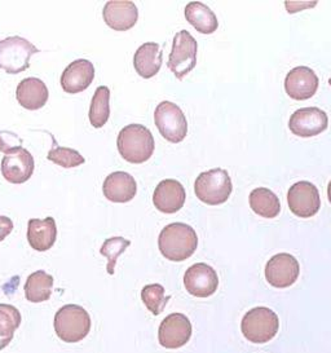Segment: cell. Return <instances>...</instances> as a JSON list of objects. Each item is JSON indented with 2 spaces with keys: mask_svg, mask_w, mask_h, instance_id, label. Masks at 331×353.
<instances>
[{
  "mask_svg": "<svg viewBox=\"0 0 331 353\" xmlns=\"http://www.w3.org/2000/svg\"><path fill=\"white\" fill-rule=\"evenodd\" d=\"M158 248L166 259L171 261L189 259L198 248L196 230L184 223L168 224L158 237Z\"/></svg>",
  "mask_w": 331,
  "mask_h": 353,
  "instance_id": "6da1fadb",
  "label": "cell"
},
{
  "mask_svg": "<svg viewBox=\"0 0 331 353\" xmlns=\"http://www.w3.org/2000/svg\"><path fill=\"white\" fill-rule=\"evenodd\" d=\"M117 146L119 154L127 162L140 165L153 156L154 137L144 125H128L121 130L117 139Z\"/></svg>",
  "mask_w": 331,
  "mask_h": 353,
  "instance_id": "7a4b0ae2",
  "label": "cell"
},
{
  "mask_svg": "<svg viewBox=\"0 0 331 353\" xmlns=\"http://www.w3.org/2000/svg\"><path fill=\"white\" fill-rule=\"evenodd\" d=\"M53 326L62 342L78 343L91 330V317L81 305L66 304L54 314Z\"/></svg>",
  "mask_w": 331,
  "mask_h": 353,
  "instance_id": "3957f363",
  "label": "cell"
},
{
  "mask_svg": "<svg viewBox=\"0 0 331 353\" xmlns=\"http://www.w3.org/2000/svg\"><path fill=\"white\" fill-rule=\"evenodd\" d=\"M241 330L248 342L257 344L268 343L279 332V316L267 307H255L243 316Z\"/></svg>",
  "mask_w": 331,
  "mask_h": 353,
  "instance_id": "277c9868",
  "label": "cell"
},
{
  "mask_svg": "<svg viewBox=\"0 0 331 353\" xmlns=\"http://www.w3.org/2000/svg\"><path fill=\"white\" fill-rule=\"evenodd\" d=\"M233 190L232 179L223 168H212L197 177L194 192L199 201L210 206L227 202Z\"/></svg>",
  "mask_w": 331,
  "mask_h": 353,
  "instance_id": "5b68a950",
  "label": "cell"
},
{
  "mask_svg": "<svg viewBox=\"0 0 331 353\" xmlns=\"http://www.w3.org/2000/svg\"><path fill=\"white\" fill-rule=\"evenodd\" d=\"M39 50L22 37H10L0 41V69L6 73L19 74L30 68L32 54Z\"/></svg>",
  "mask_w": 331,
  "mask_h": 353,
  "instance_id": "8992f818",
  "label": "cell"
},
{
  "mask_svg": "<svg viewBox=\"0 0 331 353\" xmlns=\"http://www.w3.org/2000/svg\"><path fill=\"white\" fill-rule=\"evenodd\" d=\"M198 44L188 30L177 32L172 43V50L167 66L177 79H184L197 65Z\"/></svg>",
  "mask_w": 331,
  "mask_h": 353,
  "instance_id": "52a82bcc",
  "label": "cell"
},
{
  "mask_svg": "<svg viewBox=\"0 0 331 353\" xmlns=\"http://www.w3.org/2000/svg\"><path fill=\"white\" fill-rule=\"evenodd\" d=\"M154 122L161 135L172 144L181 143L188 134V122L183 110L171 101H162L155 108Z\"/></svg>",
  "mask_w": 331,
  "mask_h": 353,
  "instance_id": "ba28073f",
  "label": "cell"
},
{
  "mask_svg": "<svg viewBox=\"0 0 331 353\" xmlns=\"http://www.w3.org/2000/svg\"><path fill=\"white\" fill-rule=\"evenodd\" d=\"M192 322L183 313H171L161 322L158 341L166 350H179L192 338Z\"/></svg>",
  "mask_w": 331,
  "mask_h": 353,
  "instance_id": "9c48e42d",
  "label": "cell"
},
{
  "mask_svg": "<svg viewBox=\"0 0 331 353\" xmlns=\"http://www.w3.org/2000/svg\"><path fill=\"white\" fill-rule=\"evenodd\" d=\"M288 203L294 215L307 219L314 216L321 208L319 189L310 181H299L290 188Z\"/></svg>",
  "mask_w": 331,
  "mask_h": 353,
  "instance_id": "30bf717a",
  "label": "cell"
},
{
  "mask_svg": "<svg viewBox=\"0 0 331 353\" xmlns=\"http://www.w3.org/2000/svg\"><path fill=\"white\" fill-rule=\"evenodd\" d=\"M299 261L286 252L274 255L265 265V279L276 289L290 288L299 279Z\"/></svg>",
  "mask_w": 331,
  "mask_h": 353,
  "instance_id": "8fae6325",
  "label": "cell"
},
{
  "mask_svg": "<svg viewBox=\"0 0 331 353\" xmlns=\"http://www.w3.org/2000/svg\"><path fill=\"white\" fill-rule=\"evenodd\" d=\"M34 168V157L22 146H16L1 159V174L12 184L26 183L32 176Z\"/></svg>",
  "mask_w": 331,
  "mask_h": 353,
  "instance_id": "7c38bea8",
  "label": "cell"
},
{
  "mask_svg": "<svg viewBox=\"0 0 331 353\" xmlns=\"http://www.w3.org/2000/svg\"><path fill=\"white\" fill-rule=\"evenodd\" d=\"M184 286L196 298H208L217 292L219 286L217 270L206 263L193 264L184 274Z\"/></svg>",
  "mask_w": 331,
  "mask_h": 353,
  "instance_id": "4fadbf2b",
  "label": "cell"
},
{
  "mask_svg": "<svg viewBox=\"0 0 331 353\" xmlns=\"http://www.w3.org/2000/svg\"><path fill=\"white\" fill-rule=\"evenodd\" d=\"M329 125L328 114L319 108H303L290 117V131L299 137L320 135Z\"/></svg>",
  "mask_w": 331,
  "mask_h": 353,
  "instance_id": "5bb4252c",
  "label": "cell"
},
{
  "mask_svg": "<svg viewBox=\"0 0 331 353\" xmlns=\"http://www.w3.org/2000/svg\"><path fill=\"white\" fill-rule=\"evenodd\" d=\"M103 16L106 25L113 30L127 32L139 20V11L134 1L110 0L103 7Z\"/></svg>",
  "mask_w": 331,
  "mask_h": 353,
  "instance_id": "9a60e30c",
  "label": "cell"
},
{
  "mask_svg": "<svg viewBox=\"0 0 331 353\" xmlns=\"http://www.w3.org/2000/svg\"><path fill=\"white\" fill-rule=\"evenodd\" d=\"M319 77L307 66H298L290 70L285 79V90L294 100H308L317 92Z\"/></svg>",
  "mask_w": 331,
  "mask_h": 353,
  "instance_id": "2e32d148",
  "label": "cell"
},
{
  "mask_svg": "<svg viewBox=\"0 0 331 353\" xmlns=\"http://www.w3.org/2000/svg\"><path fill=\"white\" fill-rule=\"evenodd\" d=\"M185 198V189L180 181L166 179L155 188L153 203L163 214H175L184 206Z\"/></svg>",
  "mask_w": 331,
  "mask_h": 353,
  "instance_id": "e0dca14e",
  "label": "cell"
},
{
  "mask_svg": "<svg viewBox=\"0 0 331 353\" xmlns=\"http://www.w3.org/2000/svg\"><path fill=\"white\" fill-rule=\"evenodd\" d=\"M94 78V66L86 59L72 61L61 75L62 90L68 94H81L86 91Z\"/></svg>",
  "mask_w": 331,
  "mask_h": 353,
  "instance_id": "ac0fdd59",
  "label": "cell"
},
{
  "mask_svg": "<svg viewBox=\"0 0 331 353\" xmlns=\"http://www.w3.org/2000/svg\"><path fill=\"white\" fill-rule=\"evenodd\" d=\"M103 196L110 202L126 203L134 199L137 193V183L132 175L124 171H117L105 179Z\"/></svg>",
  "mask_w": 331,
  "mask_h": 353,
  "instance_id": "d6986e66",
  "label": "cell"
},
{
  "mask_svg": "<svg viewBox=\"0 0 331 353\" xmlns=\"http://www.w3.org/2000/svg\"><path fill=\"white\" fill-rule=\"evenodd\" d=\"M50 92L46 83L38 78H26L21 81L16 90L19 104L28 110H38L47 104Z\"/></svg>",
  "mask_w": 331,
  "mask_h": 353,
  "instance_id": "ffe728a7",
  "label": "cell"
},
{
  "mask_svg": "<svg viewBox=\"0 0 331 353\" xmlns=\"http://www.w3.org/2000/svg\"><path fill=\"white\" fill-rule=\"evenodd\" d=\"M57 239L56 220L51 218L30 219L28 225V241L37 251H48Z\"/></svg>",
  "mask_w": 331,
  "mask_h": 353,
  "instance_id": "44dd1931",
  "label": "cell"
},
{
  "mask_svg": "<svg viewBox=\"0 0 331 353\" xmlns=\"http://www.w3.org/2000/svg\"><path fill=\"white\" fill-rule=\"evenodd\" d=\"M134 70L145 79L153 78L162 66V50L158 43H144L134 56Z\"/></svg>",
  "mask_w": 331,
  "mask_h": 353,
  "instance_id": "7402d4cb",
  "label": "cell"
},
{
  "mask_svg": "<svg viewBox=\"0 0 331 353\" xmlns=\"http://www.w3.org/2000/svg\"><path fill=\"white\" fill-rule=\"evenodd\" d=\"M185 19L201 34H212L219 26L215 13L201 1H192L186 6Z\"/></svg>",
  "mask_w": 331,
  "mask_h": 353,
  "instance_id": "603a6c76",
  "label": "cell"
},
{
  "mask_svg": "<svg viewBox=\"0 0 331 353\" xmlns=\"http://www.w3.org/2000/svg\"><path fill=\"white\" fill-rule=\"evenodd\" d=\"M250 208L261 218L273 219L281 211L279 199L267 188H258L250 193Z\"/></svg>",
  "mask_w": 331,
  "mask_h": 353,
  "instance_id": "cb8c5ba5",
  "label": "cell"
},
{
  "mask_svg": "<svg viewBox=\"0 0 331 353\" xmlns=\"http://www.w3.org/2000/svg\"><path fill=\"white\" fill-rule=\"evenodd\" d=\"M53 277L44 270L31 273L25 283V296L31 303L47 301L52 295Z\"/></svg>",
  "mask_w": 331,
  "mask_h": 353,
  "instance_id": "d4e9b609",
  "label": "cell"
},
{
  "mask_svg": "<svg viewBox=\"0 0 331 353\" xmlns=\"http://www.w3.org/2000/svg\"><path fill=\"white\" fill-rule=\"evenodd\" d=\"M90 122L94 128L106 125L110 117V90L106 85L96 88L90 106Z\"/></svg>",
  "mask_w": 331,
  "mask_h": 353,
  "instance_id": "484cf974",
  "label": "cell"
},
{
  "mask_svg": "<svg viewBox=\"0 0 331 353\" xmlns=\"http://www.w3.org/2000/svg\"><path fill=\"white\" fill-rule=\"evenodd\" d=\"M21 313L10 304H0V351L13 341L14 332L20 327Z\"/></svg>",
  "mask_w": 331,
  "mask_h": 353,
  "instance_id": "4316f807",
  "label": "cell"
},
{
  "mask_svg": "<svg viewBox=\"0 0 331 353\" xmlns=\"http://www.w3.org/2000/svg\"><path fill=\"white\" fill-rule=\"evenodd\" d=\"M170 299L171 296H166L165 288L159 283L146 285L141 290V301H144L145 307L154 316L165 311L166 304Z\"/></svg>",
  "mask_w": 331,
  "mask_h": 353,
  "instance_id": "83f0119b",
  "label": "cell"
},
{
  "mask_svg": "<svg viewBox=\"0 0 331 353\" xmlns=\"http://www.w3.org/2000/svg\"><path fill=\"white\" fill-rule=\"evenodd\" d=\"M131 245V241L123 239V237H112V239H106L103 242L101 249H100V254L103 255L108 259V265H106V272L113 276L114 270H115V265L118 258L123 254L126 249Z\"/></svg>",
  "mask_w": 331,
  "mask_h": 353,
  "instance_id": "f1b7e54d",
  "label": "cell"
},
{
  "mask_svg": "<svg viewBox=\"0 0 331 353\" xmlns=\"http://www.w3.org/2000/svg\"><path fill=\"white\" fill-rule=\"evenodd\" d=\"M47 158L57 166H61L63 168L81 166L86 162V159L83 158L81 153H78L72 148H63V146H53Z\"/></svg>",
  "mask_w": 331,
  "mask_h": 353,
  "instance_id": "f546056e",
  "label": "cell"
},
{
  "mask_svg": "<svg viewBox=\"0 0 331 353\" xmlns=\"http://www.w3.org/2000/svg\"><path fill=\"white\" fill-rule=\"evenodd\" d=\"M13 230V223L10 218L0 215V242L10 236Z\"/></svg>",
  "mask_w": 331,
  "mask_h": 353,
  "instance_id": "4dcf8cb0",
  "label": "cell"
},
{
  "mask_svg": "<svg viewBox=\"0 0 331 353\" xmlns=\"http://www.w3.org/2000/svg\"><path fill=\"white\" fill-rule=\"evenodd\" d=\"M3 136H6V132H0V152H3L6 154L16 148V145H13V143H10V140H20V137L14 134L8 139L3 137Z\"/></svg>",
  "mask_w": 331,
  "mask_h": 353,
  "instance_id": "1f68e13d",
  "label": "cell"
},
{
  "mask_svg": "<svg viewBox=\"0 0 331 353\" xmlns=\"http://www.w3.org/2000/svg\"><path fill=\"white\" fill-rule=\"evenodd\" d=\"M328 196H329V201L331 203V181L329 183V187H328Z\"/></svg>",
  "mask_w": 331,
  "mask_h": 353,
  "instance_id": "d6a6232c",
  "label": "cell"
},
{
  "mask_svg": "<svg viewBox=\"0 0 331 353\" xmlns=\"http://www.w3.org/2000/svg\"><path fill=\"white\" fill-rule=\"evenodd\" d=\"M329 83H330V85H331V78H330V79H329Z\"/></svg>",
  "mask_w": 331,
  "mask_h": 353,
  "instance_id": "836d02e7",
  "label": "cell"
}]
</instances>
